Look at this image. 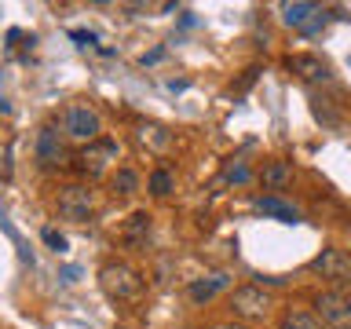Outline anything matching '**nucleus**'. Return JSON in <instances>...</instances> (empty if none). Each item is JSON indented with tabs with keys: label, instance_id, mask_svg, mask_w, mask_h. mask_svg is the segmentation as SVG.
<instances>
[{
	"label": "nucleus",
	"instance_id": "1",
	"mask_svg": "<svg viewBox=\"0 0 351 329\" xmlns=\"http://www.w3.org/2000/svg\"><path fill=\"white\" fill-rule=\"evenodd\" d=\"M99 285L117 304H128V300H139L143 296V274L132 263H121V260H110L99 267Z\"/></svg>",
	"mask_w": 351,
	"mask_h": 329
},
{
	"label": "nucleus",
	"instance_id": "2",
	"mask_svg": "<svg viewBox=\"0 0 351 329\" xmlns=\"http://www.w3.org/2000/svg\"><path fill=\"white\" fill-rule=\"evenodd\" d=\"M62 132L77 143H95L99 132H103V117L88 103H70L62 110Z\"/></svg>",
	"mask_w": 351,
	"mask_h": 329
},
{
	"label": "nucleus",
	"instance_id": "3",
	"mask_svg": "<svg viewBox=\"0 0 351 329\" xmlns=\"http://www.w3.org/2000/svg\"><path fill=\"white\" fill-rule=\"evenodd\" d=\"M315 315L326 329H351V296L340 289H326L315 296Z\"/></svg>",
	"mask_w": 351,
	"mask_h": 329
},
{
	"label": "nucleus",
	"instance_id": "4",
	"mask_svg": "<svg viewBox=\"0 0 351 329\" xmlns=\"http://www.w3.org/2000/svg\"><path fill=\"white\" fill-rule=\"evenodd\" d=\"M59 216L62 219H70V223H84V219H92L95 212V194L88 191V186L81 183H70V186H62L59 191Z\"/></svg>",
	"mask_w": 351,
	"mask_h": 329
},
{
	"label": "nucleus",
	"instance_id": "5",
	"mask_svg": "<svg viewBox=\"0 0 351 329\" xmlns=\"http://www.w3.org/2000/svg\"><path fill=\"white\" fill-rule=\"evenodd\" d=\"M230 311L234 318H245V322H256L271 311V296L263 293V285H238L230 293Z\"/></svg>",
	"mask_w": 351,
	"mask_h": 329
},
{
	"label": "nucleus",
	"instance_id": "6",
	"mask_svg": "<svg viewBox=\"0 0 351 329\" xmlns=\"http://www.w3.org/2000/svg\"><path fill=\"white\" fill-rule=\"evenodd\" d=\"M311 271L322 274V278L333 282V285H351V252H344V249H322L311 260Z\"/></svg>",
	"mask_w": 351,
	"mask_h": 329
},
{
	"label": "nucleus",
	"instance_id": "7",
	"mask_svg": "<svg viewBox=\"0 0 351 329\" xmlns=\"http://www.w3.org/2000/svg\"><path fill=\"white\" fill-rule=\"evenodd\" d=\"M110 161H117V143L114 139H95L77 154V172L84 175H103L110 169Z\"/></svg>",
	"mask_w": 351,
	"mask_h": 329
},
{
	"label": "nucleus",
	"instance_id": "8",
	"mask_svg": "<svg viewBox=\"0 0 351 329\" xmlns=\"http://www.w3.org/2000/svg\"><path fill=\"white\" fill-rule=\"evenodd\" d=\"M285 66L300 77L304 84H333V70H329V62H322L318 55H311V51H296V55H289L285 59Z\"/></svg>",
	"mask_w": 351,
	"mask_h": 329
},
{
	"label": "nucleus",
	"instance_id": "9",
	"mask_svg": "<svg viewBox=\"0 0 351 329\" xmlns=\"http://www.w3.org/2000/svg\"><path fill=\"white\" fill-rule=\"evenodd\" d=\"M136 139H139V147H147V154H154V158H165L176 143V136L165 125H158V121H143L136 128Z\"/></svg>",
	"mask_w": 351,
	"mask_h": 329
},
{
	"label": "nucleus",
	"instance_id": "10",
	"mask_svg": "<svg viewBox=\"0 0 351 329\" xmlns=\"http://www.w3.org/2000/svg\"><path fill=\"white\" fill-rule=\"evenodd\" d=\"M256 208H260L263 216L278 219V223H300V208L289 205V202H282L278 194H260L256 197Z\"/></svg>",
	"mask_w": 351,
	"mask_h": 329
},
{
	"label": "nucleus",
	"instance_id": "11",
	"mask_svg": "<svg viewBox=\"0 0 351 329\" xmlns=\"http://www.w3.org/2000/svg\"><path fill=\"white\" fill-rule=\"evenodd\" d=\"M62 158V143H59V132H55V125H44L37 132V161L48 169V164H59Z\"/></svg>",
	"mask_w": 351,
	"mask_h": 329
},
{
	"label": "nucleus",
	"instance_id": "12",
	"mask_svg": "<svg viewBox=\"0 0 351 329\" xmlns=\"http://www.w3.org/2000/svg\"><path fill=\"white\" fill-rule=\"evenodd\" d=\"M260 180H263L267 191H285V186L293 183V164L282 161V158H274V161H267L260 169Z\"/></svg>",
	"mask_w": 351,
	"mask_h": 329
},
{
	"label": "nucleus",
	"instance_id": "13",
	"mask_svg": "<svg viewBox=\"0 0 351 329\" xmlns=\"http://www.w3.org/2000/svg\"><path fill=\"white\" fill-rule=\"evenodd\" d=\"M150 238V212H132L121 227V241L125 245H147Z\"/></svg>",
	"mask_w": 351,
	"mask_h": 329
},
{
	"label": "nucleus",
	"instance_id": "14",
	"mask_svg": "<svg viewBox=\"0 0 351 329\" xmlns=\"http://www.w3.org/2000/svg\"><path fill=\"white\" fill-rule=\"evenodd\" d=\"M227 285H230L227 274H208V278H194V282H191V300H194V304H208L219 289H227Z\"/></svg>",
	"mask_w": 351,
	"mask_h": 329
},
{
	"label": "nucleus",
	"instance_id": "15",
	"mask_svg": "<svg viewBox=\"0 0 351 329\" xmlns=\"http://www.w3.org/2000/svg\"><path fill=\"white\" fill-rule=\"evenodd\" d=\"M318 4H307V0H296V4H282V22L285 26H293V29H304L307 22H311L318 15Z\"/></svg>",
	"mask_w": 351,
	"mask_h": 329
},
{
	"label": "nucleus",
	"instance_id": "16",
	"mask_svg": "<svg viewBox=\"0 0 351 329\" xmlns=\"http://www.w3.org/2000/svg\"><path fill=\"white\" fill-rule=\"evenodd\" d=\"M278 329H326L322 322H318L315 311H304V307H289V311L282 315Z\"/></svg>",
	"mask_w": 351,
	"mask_h": 329
},
{
	"label": "nucleus",
	"instance_id": "17",
	"mask_svg": "<svg viewBox=\"0 0 351 329\" xmlns=\"http://www.w3.org/2000/svg\"><path fill=\"white\" fill-rule=\"evenodd\" d=\"M219 175H223V183H245L252 172H249V161L238 154V158H227L223 161V172H219Z\"/></svg>",
	"mask_w": 351,
	"mask_h": 329
},
{
	"label": "nucleus",
	"instance_id": "18",
	"mask_svg": "<svg viewBox=\"0 0 351 329\" xmlns=\"http://www.w3.org/2000/svg\"><path fill=\"white\" fill-rule=\"evenodd\" d=\"M147 186H150V194H154V197H165V194H172V186H176V175H172L169 169H154Z\"/></svg>",
	"mask_w": 351,
	"mask_h": 329
},
{
	"label": "nucleus",
	"instance_id": "19",
	"mask_svg": "<svg viewBox=\"0 0 351 329\" xmlns=\"http://www.w3.org/2000/svg\"><path fill=\"white\" fill-rule=\"evenodd\" d=\"M110 183H114V191H117V194H136V191H139V175L132 172V169H117Z\"/></svg>",
	"mask_w": 351,
	"mask_h": 329
},
{
	"label": "nucleus",
	"instance_id": "20",
	"mask_svg": "<svg viewBox=\"0 0 351 329\" xmlns=\"http://www.w3.org/2000/svg\"><path fill=\"white\" fill-rule=\"evenodd\" d=\"M40 238H44V245H51L55 252H66V238H62L55 227H44V230H40Z\"/></svg>",
	"mask_w": 351,
	"mask_h": 329
},
{
	"label": "nucleus",
	"instance_id": "21",
	"mask_svg": "<svg viewBox=\"0 0 351 329\" xmlns=\"http://www.w3.org/2000/svg\"><path fill=\"white\" fill-rule=\"evenodd\" d=\"M326 22H329V15H326V8H322V11H318V15H315L311 22H307V26H304L300 33H304V37H315V33H318V29H322V26H326Z\"/></svg>",
	"mask_w": 351,
	"mask_h": 329
},
{
	"label": "nucleus",
	"instance_id": "22",
	"mask_svg": "<svg viewBox=\"0 0 351 329\" xmlns=\"http://www.w3.org/2000/svg\"><path fill=\"white\" fill-rule=\"evenodd\" d=\"M70 37L81 44V48H95V44H99V37H95V33H88V29H70Z\"/></svg>",
	"mask_w": 351,
	"mask_h": 329
},
{
	"label": "nucleus",
	"instance_id": "23",
	"mask_svg": "<svg viewBox=\"0 0 351 329\" xmlns=\"http://www.w3.org/2000/svg\"><path fill=\"white\" fill-rule=\"evenodd\" d=\"M256 73H260V70H245V77H241V81L234 84V92H245V88H249L252 81H256Z\"/></svg>",
	"mask_w": 351,
	"mask_h": 329
},
{
	"label": "nucleus",
	"instance_id": "24",
	"mask_svg": "<svg viewBox=\"0 0 351 329\" xmlns=\"http://www.w3.org/2000/svg\"><path fill=\"white\" fill-rule=\"evenodd\" d=\"M161 55H165L161 48H158V51H150V55H143V66H150V62H158V59H161Z\"/></svg>",
	"mask_w": 351,
	"mask_h": 329
},
{
	"label": "nucleus",
	"instance_id": "25",
	"mask_svg": "<svg viewBox=\"0 0 351 329\" xmlns=\"http://www.w3.org/2000/svg\"><path fill=\"white\" fill-rule=\"evenodd\" d=\"M216 329H245V326H234V322H223V326H216Z\"/></svg>",
	"mask_w": 351,
	"mask_h": 329
},
{
	"label": "nucleus",
	"instance_id": "26",
	"mask_svg": "<svg viewBox=\"0 0 351 329\" xmlns=\"http://www.w3.org/2000/svg\"><path fill=\"white\" fill-rule=\"evenodd\" d=\"M117 329H128V326H117Z\"/></svg>",
	"mask_w": 351,
	"mask_h": 329
}]
</instances>
